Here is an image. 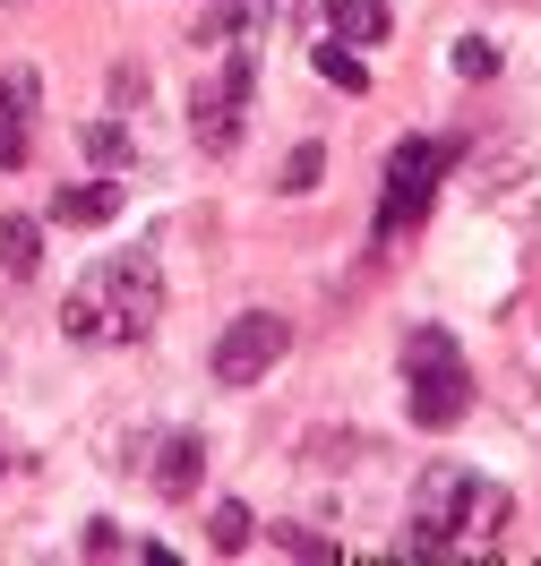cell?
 Segmentation results:
<instances>
[{
    "label": "cell",
    "mask_w": 541,
    "mask_h": 566,
    "mask_svg": "<svg viewBox=\"0 0 541 566\" xmlns=\"http://www.w3.org/2000/svg\"><path fill=\"white\" fill-rule=\"evenodd\" d=\"M516 497L499 481H481L472 463H430L413 515H404V558H447V549H499Z\"/></svg>",
    "instance_id": "6da1fadb"
},
{
    "label": "cell",
    "mask_w": 541,
    "mask_h": 566,
    "mask_svg": "<svg viewBox=\"0 0 541 566\" xmlns=\"http://www.w3.org/2000/svg\"><path fill=\"white\" fill-rule=\"evenodd\" d=\"M155 318H164V266H155L146 249L95 258V266L70 283V301H61L70 344H146Z\"/></svg>",
    "instance_id": "7a4b0ae2"
},
{
    "label": "cell",
    "mask_w": 541,
    "mask_h": 566,
    "mask_svg": "<svg viewBox=\"0 0 541 566\" xmlns=\"http://www.w3.org/2000/svg\"><path fill=\"white\" fill-rule=\"evenodd\" d=\"M404 412H413V429H456L472 412V369L447 326H413L404 335Z\"/></svg>",
    "instance_id": "3957f363"
},
{
    "label": "cell",
    "mask_w": 541,
    "mask_h": 566,
    "mask_svg": "<svg viewBox=\"0 0 541 566\" xmlns=\"http://www.w3.org/2000/svg\"><path fill=\"white\" fill-rule=\"evenodd\" d=\"M250 86H258V43H223V61L198 77V95H189V129L207 155H232L241 146V120H250Z\"/></svg>",
    "instance_id": "277c9868"
},
{
    "label": "cell",
    "mask_w": 541,
    "mask_h": 566,
    "mask_svg": "<svg viewBox=\"0 0 541 566\" xmlns=\"http://www.w3.org/2000/svg\"><path fill=\"white\" fill-rule=\"evenodd\" d=\"M447 172H456V146L447 138H404L396 155H387V180H378V241L413 232V223L430 214V198H438Z\"/></svg>",
    "instance_id": "5b68a950"
},
{
    "label": "cell",
    "mask_w": 541,
    "mask_h": 566,
    "mask_svg": "<svg viewBox=\"0 0 541 566\" xmlns=\"http://www.w3.org/2000/svg\"><path fill=\"white\" fill-rule=\"evenodd\" d=\"M284 353H292V326L275 318V310H241V318L216 335V387H258Z\"/></svg>",
    "instance_id": "8992f818"
},
{
    "label": "cell",
    "mask_w": 541,
    "mask_h": 566,
    "mask_svg": "<svg viewBox=\"0 0 541 566\" xmlns=\"http://www.w3.org/2000/svg\"><path fill=\"white\" fill-rule=\"evenodd\" d=\"M35 104H43L35 70H0V172L27 164V146H35Z\"/></svg>",
    "instance_id": "52a82bcc"
},
{
    "label": "cell",
    "mask_w": 541,
    "mask_h": 566,
    "mask_svg": "<svg viewBox=\"0 0 541 566\" xmlns=\"http://www.w3.org/2000/svg\"><path fill=\"white\" fill-rule=\"evenodd\" d=\"M112 214H121V180H77V189H52L43 223H70V232H95V223H112Z\"/></svg>",
    "instance_id": "ba28073f"
},
{
    "label": "cell",
    "mask_w": 541,
    "mask_h": 566,
    "mask_svg": "<svg viewBox=\"0 0 541 566\" xmlns=\"http://www.w3.org/2000/svg\"><path fill=\"white\" fill-rule=\"evenodd\" d=\"M326 35L353 43V52H361V43H378V35H387V0H326Z\"/></svg>",
    "instance_id": "9c48e42d"
},
{
    "label": "cell",
    "mask_w": 541,
    "mask_h": 566,
    "mask_svg": "<svg viewBox=\"0 0 541 566\" xmlns=\"http://www.w3.org/2000/svg\"><path fill=\"white\" fill-rule=\"evenodd\" d=\"M198 463H207V447H198L189 429L164 438V455H155V490H164V497H189V490H198Z\"/></svg>",
    "instance_id": "30bf717a"
},
{
    "label": "cell",
    "mask_w": 541,
    "mask_h": 566,
    "mask_svg": "<svg viewBox=\"0 0 541 566\" xmlns=\"http://www.w3.org/2000/svg\"><path fill=\"white\" fill-rule=\"evenodd\" d=\"M0 266L27 283L43 266V223H27V214H0Z\"/></svg>",
    "instance_id": "8fae6325"
},
{
    "label": "cell",
    "mask_w": 541,
    "mask_h": 566,
    "mask_svg": "<svg viewBox=\"0 0 541 566\" xmlns=\"http://www.w3.org/2000/svg\"><path fill=\"white\" fill-rule=\"evenodd\" d=\"M319 77H326V86H344V95H361V86H370V70L353 61V43H335V35L319 43Z\"/></svg>",
    "instance_id": "7c38bea8"
},
{
    "label": "cell",
    "mask_w": 541,
    "mask_h": 566,
    "mask_svg": "<svg viewBox=\"0 0 541 566\" xmlns=\"http://www.w3.org/2000/svg\"><path fill=\"white\" fill-rule=\"evenodd\" d=\"M207 541H216L223 558H232V549H250V506H241V497H223V506H216V532H207Z\"/></svg>",
    "instance_id": "4fadbf2b"
},
{
    "label": "cell",
    "mask_w": 541,
    "mask_h": 566,
    "mask_svg": "<svg viewBox=\"0 0 541 566\" xmlns=\"http://www.w3.org/2000/svg\"><path fill=\"white\" fill-rule=\"evenodd\" d=\"M456 77H499V43L465 35V43H456Z\"/></svg>",
    "instance_id": "5bb4252c"
},
{
    "label": "cell",
    "mask_w": 541,
    "mask_h": 566,
    "mask_svg": "<svg viewBox=\"0 0 541 566\" xmlns=\"http://www.w3.org/2000/svg\"><path fill=\"white\" fill-rule=\"evenodd\" d=\"M319 164H326L319 146H292V164H284V189H292V198H301V189H319Z\"/></svg>",
    "instance_id": "9a60e30c"
},
{
    "label": "cell",
    "mask_w": 541,
    "mask_h": 566,
    "mask_svg": "<svg viewBox=\"0 0 541 566\" xmlns=\"http://www.w3.org/2000/svg\"><path fill=\"white\" fill-rule=\"evenodd\" d=\"M275 549H292V558H335L319 532H301V524H275Z\"/></svg>",
    "instance_id": "2e32d148"
},
{
    "label": "cell",
    "mask_w": 541,
    "mask_h": 566,
    "mask_svg": "<svg viewBox=\"0 0 541 566\" xmlns=\"http://www.w3.org/2000/svg\"><path fill=\"white\" fill-rule=\"evenodd\" d=\"M232 18H241V43H258L267 18H275V0H232Z\"/></svg>",
    "instance_id": "e0dca14e"
},
{
    "label": "cell",
    "mask_w": 541,
    "mask_h": 566,
    "mask_svg": "<svg viewBox=\"0 0 541 566\" xmlns=\"http://www.w3.org/2000/svg\"><path fill=\"white\" fill-rule=\"evenodd\" d=\"M86 146H95L104 164H121V155H129V138H121V120H95V129H86Z\"/></svg>",
    "instance_id": "ac0fdd59"
},
{
    "label": "cell",
    "mask_w": 541,
    "mask_h": 566,
    "mask_svg": "<svg viewBox=\"0 0 541 566\" xmlns=\"http://www.w3.org/2000/svg\"><path fill=\"white\" fill-rule=\"evenodd\" d=\"M86 549H95V558H121L129 541H121V532H112V524H86Z\"/></svg>",
    "instance_id": "d6986e66"
}]
</instances>
